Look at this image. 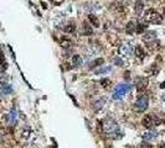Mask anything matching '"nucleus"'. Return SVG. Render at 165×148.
Masks as SVG:
<instances>
[{
    "instance_id": "nucleus-1",
    "label": "nucleus",
    "mask_w": 165,
    "mask_h": 148,
    "mask_svg": "<svg viewBox=\"0 0 165 148\" xmlns=\"http://www.w3.org/2000/svg\"><path fill=\"white\" fill-rule=\"evenodd\" d=\"M99 131L102 133H106V136L109 138L120 137V135H118V133H120L119 126L112 118H106L103 122H99Z\"/></svg>"
},
{
    "instance_id": "nucleus-2",
    "label": "nucleus",
    "mask_w": 165,
    "mask_h": 148,
    "mask_svg": "<svg viewBox=\"0 0 165 148\" xmlns=\"http://www.w3.org/2000/svg\"><path fill=\"white\" fill-rule=\"evenodd\" d=\"M144 20H145L147 22H152V24H155V25H159V24H161L163 17L156 10L148 9L145 11V14H144Z\"/></svg>"
},
{
    "instance_id": "nucleus-3",
    "label": "nucleus",
    "mask_w": 165,
    "mask_h": 148,
    "mask_svg": "<svg viewBox=\"0 0 165 148\" xmlns=\"http://www.w3.org/2000/svg\"><path fill=\"white\" fill-rule=\"evenodd\" d=\"M130 89L132 88H130L129 84H119V85H117L113 93V99L114 100H119V99H122L123 96L129 93Z\"/></svg>"
},
{
    "instance_id": "nucleus-4",
    "label": "nucleus",
    "mask_w": 165,
    "mask_h": 148,
    "mask_svg": "<svg viewBox=\"0 0 165 148\" xmlns=\"http://www.w3.org/2000/svg\"><path fill=\"white\" fill-rule=\"evenodd\" d=\"M148 105H149V97L147 95H140L138 97V100L135 101L134 109H135V111H138V112H144L148 109Z\"/></svg>"
},
{
    "instance_id": "nucleus-5",
    "label": "nucleus",
    "mask_w": 165,
    "mask_h": 148,
    "mask_svg": "<svg viewBox=\"0 0 165 148\" xmlns=\"http://www.w3.org/2000/svg\"><path fill=\"white\" fill-rule=\"evenodd\" d=\"M159 122H160V120L155 117L154 115H145L142 120V123L145 129H153L154 126L159 125Z\"/></svg>"
},
{
    "instance_id": "nucleus-6",
    "label": "nucleus",
    "mask_w": 165,
    "mask_h": 148,
    "mask_svg": "<svg viewBox=\"0 0 165 148\" xmlns=\"http://www.w3.org/2000/svg\"><path fill=\"white\" fill-rule=\"evenodd\" d=\"M148 79L144 78V77H139V78L135 79V88H137V91L138 93H143L144 90L147 89L148 87Z\"/></svg>"
},
{
    "instance_id": "nucleus-7",
    "label": "nucleus",
    "mask_w": 165,
    "mask_h": 148,
    "mask_svg": "<svg viewBox=\"0 0 165 148\" xmlns=\"http://www.w3.org/2000/svg\"><path fill=\"white\" fill-rule=\"evenodd\" d=\"M119 54H122L123 57H128V56L132 54V46H130V43H123L119 47Z\"/></svg>"
},
{
    "instance_id": "nucleus-8",
    "label": "nucleus",
    "mask_w": 165,
    "mask_h": 148,
    "mask_svg": "<svg viewBox=\"0 0 165 148\" xmlns=\"http://www.w3.org/2000/svg\"><path fill=\"white\" fill-rule=\"evenodd\" d=\"M154 40H156V32L155 31H148V32H144L143 33V41L152 42Z\"/></svg>"
},
{
    "instance_id": "nucleus-9",
    "label": "nucleus",
    "mask_w": 165,
    "mask_h": 148,
    "mask_svg": "<svg viewBox=\"0 0 165 148\" xmlns=\"http://www.w3.org/2000/svg\"><path fill=\"white\" fill-rule=\"evenodd\" d=\"M135 56L138 57L140 61H143L144 58H145V51L142 48V46H137L135 47Z\"/></svg>"
},
{
    "instance_id": "nucleus-10",
    "label": "nucleus",
    "mask_w": 165,
    "mask_h": 148,
    "mask_svg": "<svg viewBox=\"0 0 165 148\" xmlns=\"http://www.w3.org/2000/svg\"><path fill=\"white\" fill-rule=\"evenodd\" d=\"M135 29H137V24L134 22V21H129V22L127 24V26H126V31L130 35H132L133 32H135Z\"/></svg>"
},
{
    "instance_id": "nucleus-11",
    "label": "nucleus",
    "mask_w": 165,
    "mask_h": 148,
    "mask_svg": "<svg viewBox=\"0 0 165 148\" xmlns=\"http://www.w3.org/2000/svg\"><path fill=\"white\" fill-rule=\"evenodd\" d=\"M143 9H144V4H143V1H140V0H138V1L135 3V8H134V10H135V14H137V15H142Z\"/></svg>"
},
{
    "instance_id": "nucleus-12",
    "label": "nucleus",
    "mask_w": 165,
    "mask_h": 148,
    "mask_svg": "<svg viewBox=\"0 0 165 148\" xmlns=\"http://www.w3.org/2000/svg\"><path fill=\"white\" fill-rule=\"evenodd\" d=\"M83 33L86 35V36H91V35L93 33L92 27L89 26V24H87V22H83Z\"/></svg>"
},
{
    "instance_id": "nucleus-13",
    "label": "nucleus",
    "mask_w": 165,
    "mask_h": 148,
    "mask_svg": "<svg viewBox=\"0 0 165 148\" xmlns=\"http://www.w3.org/2000/svg\"><path fill=\"white\" fill-rule=\"evenodd\" d=\"M72 63H73V66L80 67V66H82V58L80 57L78 54H74L72 57Z\"/></svg>"
},
{
    "instance_id": "nucleus-14",
    "label": "nucleus",
    "mask_w": 165,
    "mask_h": 148,
    "mask_svg": "<svg viewBox=\"0 0 165 148\" xmlns=\"http://www.w3.org/2000/svg\"><path fill=\"white\" fill-rule=\"evenodd\" d=\"M88 19H89V21L92 22L93 26H96V27H98V26H99V20H98L97 17H96V16L93 15V14H89V15H88Z\"/></svg>"
},
{
    "instance_id": "nucleus-15",
    "label": "nucleus",
    "mask_w": 165,
    "mask_h": 148,
    "mask_svg": "<svg viewBox=\"0 0 165 148\" xmlns=\"http://www.w3.org/2000/svg\"><path fill=\"white\" fill-rule=\"evenodd\" d=\"M112 70V67L109 66V67H103V68H101V69H97L94 72V74H104V73H109Z\"/></svg>"
},
{
    "instance_id": "nucleus-16",
    "label": "nucleus",
    "mask_w": 165,
    "mask_h": 148,
    "mask_svg": "<svg viewBox=\"0 0 165 148\" xmlns=\"http://www.w3.org/2000/svg\"><path fill=\"white\" fill-rule=\"evenodd\" d=\"M147 24H137V29L135 31L138 32V33H144V31L147 30Z\"/></svg>"
},
{
    "instance_id": "nucleus-17",
    "label": "nucleus",
    "mask_w": 165,
    "mask_h": 148,
    "mask_svg": "<svg viewBox=\"0 0 165 148\" xmlns=\"http://www.w3.org/2000/svg\"><path fill=\"white\" fill-rule=\"evenodd\" d=\"M61 46H62L64 48H70L72 46V41L68 40V38H62L61 40Z\"/></svg>"
},
{
    "instance_id": "nucleus-18",
    "label": "nucleus",
    "mask_w": 165,
    "mask_h": 148,
    "mask_svg": "<svg viewBox=\"0 0 165 148\" xmlns=\"http://www.w3.org/2000/svg\"><path fill=\"white\" fill-rule=\"evenodd\" d=\"M65 31H66L67 33H73L74 31H76V25H73V24L66 25V27H65Z\"/></svg>"
},
{
    "instance_id": "nucleus-19",
    "label": "nucleus",
    "mask_w": 165,
    "mask_h": 148,
    "mask_svg": "<svg viewBox=\"0 0 165 148\" xmlns=\"http://www.w3.org/2000/svg\"><path fill=\"white\" fill-rule=\"evenodd\" d=\"M104 63V59L103 58H98V59H96V61H93L92 63H91V68H94V67H98V66H101V64H103Z\"/></svg>"
},
{
    "instance_id": "nucleus-20",
    "label": "nucleus",
    "mask_w": 165,
    "mask_h": 148,
    "mask_svg": "<svg viewBox=\"0 0 165 148\" xmlns=\"http://www.w3.org/2000/svg\"><path fill=\"white\" fill-rule=\"evenodd\" d=\"M1 91H3L4 94H10V93H12V88L9 85V84H4Z\"/></svg>"
},
{
    "instance_id": "nucleus-21",
    "label": "nucleus",
    "mask_w": 165,
    "mask_h": 148,
    "mask_svg": "<svg viewBox=\"0 0 165 148\" xmlns=\"http://www.w3.org/2000/svg\"><path fill=\"white\" fill-rule=\"evenodd\" d=\"M111 80H109L108 78H104V79H102L101 80V85L103 87V88H109V87H111Z\"/></svg>"
},
{
    "instance_id": "nucleus-22",
    "label": "nucleus",
    "mask_w": 165,
    "mask_h": 148,
    "mask_svg": "<svg viewBox=\"0 0 165 148\" xmlns=\"http://www.w3.org/2000/svg\"><path fill=\"white\" fill-rule=\"evenodd\" d=\"M103 103H106V99H101V100L99 101H97V103H96V104H97V105H94V106H93V109H96V110H98L99 108H102V105H103Z\"/></svg>"
},
{
    "instance_id": "nucleus-23",
    "label": "nucleus",
    "mask_w": 165,
    "mask_h": 148,
    "mask_svg": "<svg viewBox=\"0 0 165 148\" xmlns=\"http://www.w3.org/2000/svg\"><path fill=\"white\" fill-rule=\"evenodd\" d=\"M156 136V133H152V132H149V133H145V135L143 136V138L144 139H152L153 137H155Z\"/></svg>"
},
{
    "instance_id": "nucleus-24",
    "label": "nucleus",
    "mask_w": 165,
    "mask_h": 148,
    "mask_svg": "<svg viewBox=\"0 0 165 148\" xmlns=\"http://www.w3.org/2000/svg\"><path fill=\"white\" fill-rule=\"evenodd\" d=\"M30 132H31V131H30L29 129H27V130H24V131H23L21 137H23L24 139H25V138H29V137H30Z\"/></svg>"
},
{
    "instance_id": "nucleus-25",
    "label": "nucleus",
    "mask_w": 165,
    "mask_h": 148,
    "mask_svg": "<svg viewBox=\"0 0 165 148\" xmlns=\"http://www.w3.org/2000/svg\"><path fill=\"white\" fill-rule=\"evenodd\" d=\"M113 62L115 63L117 66H119V67H122V66H123V61H122L119 57H115V58H113Z\"/></svg>"
},
{
    "instance_id": "nucleus-26",
    "label": "nucleus",
    "mask_w": 165,
    "mask_h": 148,
    "mask_svg": "<svg viewBox=\"0 0 165 148\" xmlns=\"http://www.w3.org/2000/svg\"><path fill=\"white\" fill-rule=\"evenodd\" d=\"M148 72H149L150 74H155V73L158 72V68H156L155 64H154V66H152V68H149V69H148Z\"/></svg>"
},
{
    "instance_id": "nucleus-27",
    "label": "nucleus",
    "mask_w": 165,
    "mask_h": 148,
    "mask_svg": "<svg viewBox=\"0 0 165 148\" xmlns=\"http://www.w3.org/2000/svg\"><path fill=\"white\" fill-rule=\"evenodd\" d=\"M160 88H161V89H165V82H163V83L160 84Z\"/></svg>"
},
{
    "instance_id": "nucleus-28",
    "label": "nucleus",
    "mask_w": 165,
    "mask_h": 148,
    "mask_svg": "<svg viewBox=\"0 0 165 148\" xmlns=\"http://www.w3.org/2000/svg\"><path fill=\"white\" fill-rule=\"evenodd\" d=\"M161 97H163V100L165 101V94H163V96H161Z\"/></svg>"
},
{
    "instance_id": "nucleus-29",
    "label": "nucleus",
    "mask_w": 165,
    "mask_h": 148,
    "mask_svg": "<svg viewBox=\"0 0 165 148\" xmlns=\"http://www.w3.org/2000/svg\"><path fill=\"white\" fill-rule=\"evenodd\" d=\"M164 15H165V9H164Z\"/></svg>"
}]
</instances>
